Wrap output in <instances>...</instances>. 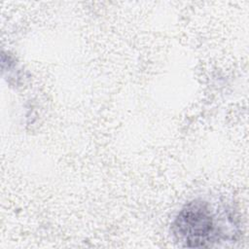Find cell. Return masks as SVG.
Segmentation results:
<instances>
[{
    "instance_id": "cell-1",
    "label": "cell",
    "mask_w": 249,
    "mask_h": 249,
    "mask_svg": "<svg viewBox=\"0 0 249 249\" xmlns=\"http://www.w3.org/2000/svg\"><path fill=\"white\" fill-rule=\"evenodd\" d=\"M223 226L208 202L193 200L175 217L172 231L176 240L185 247H211L221 240Z\"/></svg>"
}]
</instances>
